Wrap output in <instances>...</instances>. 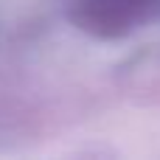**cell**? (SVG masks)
I'll return each instance as SVG.
<instances>
[{
  "instance_id": "cell-1",
  "label": "cell",
  "mask_w": 160,
  "mask_h": 160,
  "mask_svg": "<svg viewBox=\"0 0 160 160\" xmlns=\"http://www.w3.org/2000/svg\"><path fill=\"white\" fill-rule=\"evenodd\" d=\"M160 8V0H79L73 20L79 28L112 39L141 28Z\"/></svg>"
}]
</instances>
